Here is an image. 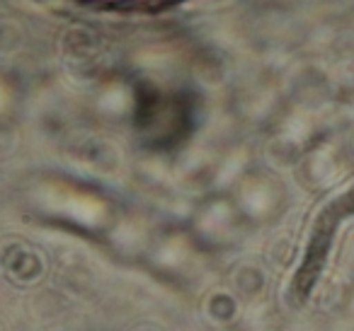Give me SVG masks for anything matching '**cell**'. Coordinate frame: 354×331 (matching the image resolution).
Returning <instances> with one entry per match:
<instances>
[{
	"label": "cell",
	"instance_id": "1",
	"mask_svg": "<svg viewBox=\"0 0 354 331\" xmlns=\"http://www.w3.org/2000/svg\"><path fill=\"white\" fill-rule=\"evenodd\" d=\"M117 3H129V0H117ZM133 3H141V0H133Z\"/></svg>",
	"mask_w": 354,
	"mask_h": 331
}]
</instances>
